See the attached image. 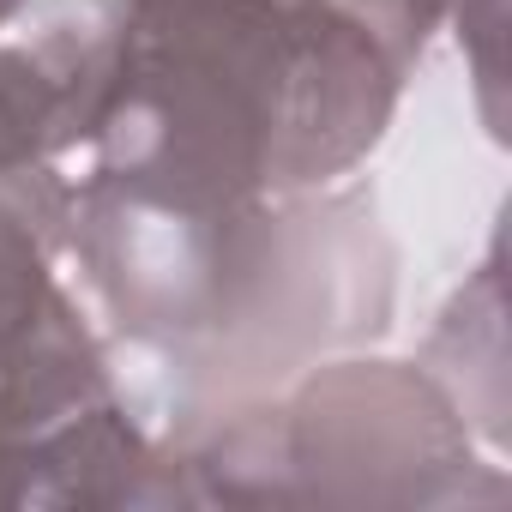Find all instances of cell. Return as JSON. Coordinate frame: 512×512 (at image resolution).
I'll return each mask as SVG.
<instances>
[{
  "label": "cell",
  "mask_w": 512,
  "mask_h": 512,
  "mask_svg": "<svg viewBox=\"0 0 512 512\" xmlns=\"http://www.w3.org/2000/svg\"><path fill=\"white\" fill-rule=\"evenodd\" d=\"M67 253L109 332L175 380L187 416L260 398L392 326L398 247L362 181L175 199L91 169Z\"/></svg>",
  "instance_id": "obj_1"
},
{
  "label": "cell",
  "mask_w": 512,
  "mask_h": 512,
  "mask_svg": "<svg viewBox=\"0 0 512 512\" xmlns=\"http://www.w3.org/2000/svg\"><path fill=\"white\" fill-rule=\"evenodd\" d=\"M97 163L175 199L344 181L404 73L338 0H121Z\"/></svg>",
  "instance_id": "obj_2"
},
{
  "label": "cell",
  "mask_w": 512,
  "mask_h": 512,
  "mask_svg": "<svg viewBox=\"0 0 512 512\" xmlns=\"http://www.w3.org/2000/svg\"><path fill=\"white\" fill-rule=\"evenodd\" d=\"M187 506H506L476 428L416 362H314L163 440Z\"/></svg>",
  "instance_id": "obj_3"
},
{
  "label": "cell",
  "mask_w": 512,
  "mask_h": 512,
  "mask_svg": "<svg viewBox=\"0 0 512 512\" xmlns=\"http://www.w3.org/2000/svg\"><path fill=\"white\" fill-rule=\"evenodd\" d=\"M67 235L73 181L55 163L0 169V446L121 398L103 332L55 272Z\"/></svg>",
  "instance_id": "obj_4"
},
{
  "label": "cell",
  "mask_w": 512,
  "mask_h": 512,
  "mask_svg": "<svg viewBox=\"0 0 512 512\" xmlns=\"http://www.w3.org/2000/svg\"><path fill=\"white\" fill-rule=\"evenodd\" d=\"M0 506H187V482L175 452L121 398H103L49 434L0 446Z\"/></svg>",
  "instance_id": "obj_5"
},
{
  "label": "cell",
  "mask_w": 512,
  "mask_h": 512,
  "mask_svg": "<svg viewBox=\"0 0 512 512\" xmlns=\"http://www.w3.org/2000/svg\"><path fill=\"white\" fill-rule=\"evenodd\" d=\"M115 67V25H55L0 43V169H49L97 139Z\"/></svg>",
  "instance_id": "obj_6"
},
{
  "label": "cell",
  "mask_w": 512,
  "mask_h": 512,
  "mask_svg": "<svg viewBox=\"0 0 512 512\" xmlns=\"http://www.w3.org/2000/svg\"><path fill=\"white\" fill-rule=\"evenodd\" d=\"M338 7L392 55V67L410 79L428 55V37L452 19L458 0H338Z\"/></svg>",
  "instance_id": "obj_7"
},
{
  "label": "cell",
  "mask_w": 512,
  "mask_h": 512,
  "mask_svg": "<svg viewBox=\"0 0 512 512\" xmlns=\"http://www.w3.org/2000/svg\"><path fill=\"white\" fill-rule=\"evenodd\" d=\"M19 13H25V0H0V31H7V25H13Z\"/></svg>",
  "instance_id": "obj_8"
}]
</instances>
